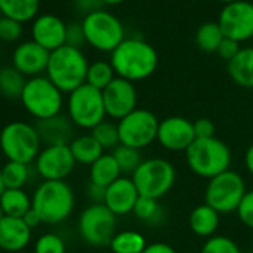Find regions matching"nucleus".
<instances>
[{
    "mask_svg": "<svg viewBox=\"0 0 253 253\" xmlns=\"http://www.w3.org/2000/svg\"><path fill=\"white\" fill-rule=\"evenodd\" d=\"M33 253H66V241L55 232H45L36 240Z\"/></svg>",
    "mask_w": 253,
    "mask_h": 253,
    "instance_id": "nucleus-36",
    "label": "nucleus"
},
{
    "mask_svg": "<svg viewBox=\"0 0 253 253\" xmlns=\"http://www.w3.org/2000/svg\"><path fill=\"white\" fill-rule=\"evenodd\" d=\"M32 240V229L23 217L5 216L0 220V250L17 253L26 250Z\"/></svg>",
    "mask_w": 253,
    "mask_h": 253,
    "instance_id": "nucleus-20",
    "label": "nucleus"
},
{
    "mask_svg": "<svg viewBox=\"0 0 253 253\" xmlns=\"http://www.w3.org/2000/svg\"><path fill=\"white\" fill-rule=\"evenodd\" d=\"M17 253H29V252H26V250H23V252H17Z\"/></svg>",
    "mask_w": 253,
    "mask_h": 253,
    "instance_id": "nucleus-52",
    "label": "nucleus"
},
{
    "mask_svg": "<svg viewBox=\"0 0 253 253\" xmlns=\"http://www.w3.org/2000/svg\"><path fill=\"white\" fill-rule=\"evenodd\" d=\"M89 63L82 49L64 45L49 55L45 76L64 94H70L81 85L86 84Z\"/></svg>",
    "mask_w": 253,
    "mask_h": 253,
    "instance_id": "nucleus-3",
    "label": "nucleus"
},
{
    "mask_svg": "<svg viewBox=\"0 0 253 253\" xmlns=\"http://www.w3.org/2000/svg\"><path fill=\"white\" fill-rule=\"evenodd\" d=\"M217 24L225 38L237 42L253 38V3L249 0H237L222 8Z\"/></svg>",
    "mask_w": 253,
    "mask_h": 253,
    "instance_id": "nucleus-13",
    "label": "nucleus"
},
{
    "mask_svg": "<svg viewBox=\"0 0 253 253\" xmlns=\"http://www.w3.org/2000/svg\"><path fill=\"white\" fill-rule=\"evenodd\" d=\"M26 76L14 66L0 69V94L9 100H20L26 86Z\"/></svg>",
    "mask_w": 253,
    "mask_h": 253,
    "instance_id": "nucleus-28",
    "label": "nucleus"
},
{
    "mask_svg": "<svg viewBox=\"0 0 253 253\" xmlns=\"http://www.w3.org/2000/svg\"><path fill=\"white\" fill-rule=\"evenodd\" d=\"M145 237L137 231H121L115 234L109 247L113 253H142L146 249Z\"/></svg>",
    "mask_w": 253,
    "mask_h": 253,
    "instance_id": "nucleus-29",
    "label": "nucleus"
},
{
    "mask_svg": "<svg viewBox=\"0 0 253 253\" xmlns=\"http://www.w3.org/2000/svg\"><path fill=\"white\" fill-rule=\"evenodd\" d=\"M23 220L26 222V225H27L30 229H33V228H36V226H39V225L42 223V219H41L39 213H38L33 207L23 216Z\"/></svg>",
    "mask_w": 253,
    "mask_h": 253,
    "instance_id": "nucleus-46",
    "label": "nucleus"
},
{
    "mask_svg": "<svg viewBox=\"0 0 253 253\" xmlns=\"http://www.w3.org/2000/svg\"><path fill=\"white\" fill-rule=\"evenodd\" d=\"M244 166H246L247 171L253 176V143L247 148V151L244 154Z\"/></svg>",
    "mask_w": 253,
    "mask_h": 253,
    "instance_id": "nucleus-47",
    "label": "nucleus"
},
{
    "mask_svg": "<svg viewBox=\"0 0 253 253\" xmlns=\"http://www.w3.org/2000/svg\"><path fill=\"white\" fill-rule=\"evenodd\" d=\"M0 206L6 216L23 217L32 209V197L24 189H5L0 197Z\"/></svg>",
    "mask_w": 253,
    "mask_h": 253,
    "instance_id": "nucleus-27",
    "label": "nucleus"
},
{
    "mask_svg": "<svg viewBox=\"0 0 253 253\" xmlns=\"http://www.w3.org/2000/svg\"><path fill=\"white\" fill-rule=\"evenodd\" d=\"M69 148L73 154L76 164H84V166H92L104 154V149L91 136V133L75 137L70 142Z\"/></svg>",
    "mask_w": 253,
    "mask_h": 253,
    "instance_id": "nucleus-26",
    "label": "nucleus"
},
{
    "mask_svg": "<svg viewBox=\"0 0 253 253\" xmlns=\"http://www.w3.org/2000/svg\"><path fill=\"white\" fill-rule=\"evenodd\" d=\"M238 219L249 228L253 229V189L247 191L237 209Z\"/></svg>",
    "mask_w": 253,
    "mask_h": 253,
    "instance_id": "nucleus-39",
    "label": "nucleus"
},
{
    "mask_svg": "<svg viewBox=\"0 0 253 253\" xmlns=\"http://www.w3.org/2000/svg\"><path fill=\"white\" fill-rule=\"evenodd\" d=\"M20 101L36 121L60 115L64 103L63 92L43 75L27 79Z\"/></svg>",
    "mask_w": 253,
    "mask_h": 253,
    "instance_id": "nucleus-6",
    "label": "nucleus"
},
{
    "mask_svg": "<svg viewBox=\"0 0 253 253\" xmlns=\"http://www.w3.org/2000/svg\"><path fill=\"white\" fill-rule=\"evenodd\" d=\"M121 170L112 154H103L92 166H89V182L107 188L121 177Z\"/></svg>",
    "mask_w": 253,
    "mask_h": 253,
    "instance_id": "nucleus-25",
    "label": "nucleus"
},
{
    "mask_svg": "<svg viewBox=\"0 0 253 253\" xmlns=\"http://www.w3.org/2000/svg\"><path fill=\"white\" fill-rule=\"evenodd\" d=\"M75 166L76 161L69 145L45 146L35 161V170L43 180H64Z\"/></svg>",
    "mask_w": 253,
    "mask_h": 253,
    "instance_id": "nucleus-14",
    "label": "nucleus"
},
{
    "mask_svg": "<svg viewBox=\"0 0 253 253\" xmlns=\"http://www.w3.org/2000/svg\"><path fill=\"white\" fill-rule=\"evenodd\" d=\"M6 186H5V182H3V177H2V170H0V197L5 192Z\"/></svg>",
    "mask_w": 253,
    "mask_h": 253,
    "instance_id": "nucleus-49",
    "label": "nucleus"
},
{
    "mask_svg": "<svg viewBox=\"0 0 253 253\" xmlns=\"http://www.w3.org/2000/svg\"><path fill=\"white\" fill-rule=\"evenodd\" d=\"M32 207L42 223L58 225L73 213L75 192L66 180H43L32 195Z\"/></svg>",
    "mask_w": 253,
    "mask_h": 253,
    "instance_id": "nucleus-2",
    "label": "nucleus"
},
{
    "mask_svg": "<svg viewBox=\"0 0 253 253\" xmlns=\"http://www.w3.org/2000/svg\"><path fill=\"white\" fill-rule=\"evenodd\" d=\"M41 0H0L2 17L15 20L21 24L35 20L39 14Z\"/></svg>",
    "mask_w": 253,
    "mask_h": 253,
    "instance_id": "nucleus-24",
    "label": "nucleus"
},
{
    "mask_svg": "<svg viewBox=\"0 0 253 253\" xmlns=\"http://www.w3.org/2000/svg\"><path fill=\"white\" fill-rule=\"evenodd\" d=\"M75 6L78 9V12L88 15V14H92L95 11H100L103 3L101 0H75Z\"/></svg>",
    "mask_w": 253,
    "mask_h": 253,
    "instance_id": "nucleus-43",
    "label": "nucleus"
},
{
    "mask_svg": "<svg viewBox=\"0 0 253 253\" xmlns=\"http://www.w3.org/2000/svg\"><path fill=\"white\" fill-rule=\"evenodd\" d=\"M133 214L146 223H157L160 220V217L163 216V210L161 206L158 204V200L155 198H149V197H139Z\"/></svg>",
    "mask_w": 253,
    "mask_h": 253,
    "instance_id": "nucleus-35",
    "label": "nucleus"
},
{
    "mask_svg": "<svg viewBox=\"0 0 253 253\" xmlns=\"http://www.w3.org/2000/svg\"><path fill=\"white\" fill-rule=\"evenodd\" d=\"M106 116L121 121L137 109V91L133 82L115 78L103 91Z\"/></svg>",
    "mask_w": 253,
    "mask_h": 253,
    "instance_id": "nucleus-15",
    "label": "nucleus"
},
{
    "mask_svg": "<svg viewBox=\"0 0 253 253\" xmlns=\"http://www.w3.org/2000/svg\"><path fill=\"white\" fill-rule=\"evenodd\" d=\"M140 197L160 200L170 192L176 182L174 166L164 158H148L131 174Z\"/></svg>",
    "mask_w": 253,
    "mask_h": 253,
    "instance_id": "nucleus-8",
    "label": "nucleus"
},
{
    "mask_svg": "<svg viewBox=\"0 0 253 253\" xmlns=\"http://www.w3.org/2000/svg\"><path fill=\"white\" fill-rule=\"evenodd\" d=\"M104 194H106V188L94 185V183L89 182V185H88V197L92 201V204H103Z\"/></svg>",
    "mask_w": 253,
    "mask_h": 253,
    "instance_id": "nucleus-44",
    "label": "nucleus"
},
{
    "mask_svg": "<svg viewBox=\"0 0 253 253\" xmlns=\"http://www.w3.org/2000/svg\"><path fill=\"white\" fill-rule=\"evenodd\" d=\"M23 36V24L6 18V17H0V41L11 43L17 42Z\"/></svg>",
    "mask_w": 253,
    "mask_h": 253,
    "instance_id": "nucleus-38",
    "label": "nucleus"
},
{
    "mask_svg": "<svg viewBox=\"0 0 253 253\" xmlns=\"http://www.w3.org/2000/svg\"><path fill=\"white\" fill-rule=\"evenodd\" d=\"M78 231L91 246H109L116 234V216L104 204H91L79 214Z\"/></svg>",
    "mask_w": 253,
    "mask_h": 253,
    "instance_id": "nucleus-12",
    "label": "nucleus"
},
{
    "mask_svg": "<svg viewBox=\"0 0 253 253\" xmlns=\"http://www.w3.org/2000/svg\"><path fill=\"white\" fill-rule=\"evenodd\" d=\"M225 39L217 21H209L198 27L195 33V43L204 52H217L219 45Z\"/></svg>",
    "mask_w": 253,
    "mask_h": 253,
    "instance_id": "nucleus-30",
    "label": "nucleus"
},
{
    "mask_svg": "<svg viewBox=\"0 0 253 253\" xmlns=\"http://www.w3.org/2000/svg\"><path fill=\"white\" fill-rule=\"evenodd\" d=\"M67 116L84 130H92L106 118L103 92L88 84L81 85L67 97Z\"/></svg>",
    "mask_w": 253,
    "mask_h": 253,
    "instance_id": "nucleus-9",
    "label": "nucleus"
},
{
    "mask_svg": "<svg viewBox=\"0 0 253 253\" xmlns=\"http://www.w3.org/2000/svg\"><path fill=\"white\" fill-rule=\"evenodd\" d=\"M228 75L238 86L253 88V46L240 49L228 63Z\"/></svg>",
    "mask_w": 253,
    "mask_h": 253,
    "instance_id": "nucleus-22",
    "label": "nucleus"
},
{
    "mask_svg": "<svg viewBox=\"0 0 253 253\" xmlns=\"http://www.w3.org/2000/svg\"><path fill=\"white\" fill-rule=\"evenodd\" d=\"M85 43H86V39H85V33H84L82 24H81V23H72V24H67V32H66V45L81 49Z\"/></svg>",
    "mask_w": 253,
    "mask_h": 253,
    "instance_id": "nucleus-40",
    "label": "nucleus"
},
{
    "mask_svg": "<svg viewBox=\"0 0 253 253\" xmlns=\"http://www.w3.org/2000/svg\"><path fill=\"white\" fill-rule=\"evenodd\" d=\"M250 41H252V46H253V38H252V39H250Z\"/></svg>",
    "mask_w": 253,
    "mask_h": 253,
    "instance_id": "nucleus-53",
    "label": "nucleus"
},
{
    "mask_svg": "<svg viewBox=\"0 0 253 253\" xmlns=\"http://www.w3.org/2000/svg\"><path fill=\"white\" fill-rule=\"evenodd\" d=\"M110 64L118 78L134 84L154 75L158 67V52L143 39L125 38V41L110 52Z\"/></svg>",
    "mask_w": 253,
    "mask_h": 253,
    "instance_id": "nucleus-1",
    "label": "nucleus"
},
{
    "mask_svg": "<svg viewBox=\"0 0 253 253\" xmlns=\"http://www.w3.org/2000/svg\"><path fill=\"white\" fill-rule=\"evenodd\" d=\"M246 192L247 189L243 177L234 170H226L209 180L204 201L219 214H226L237 211Z\"/></svg>",
    "mask_w": 253,
    "mask_h": 253,
    "instance_id": "nucleus-10",
    "label": "nucleus"
},
{
    "mask_svg": "<svg viewBox=\"0 0 253 253\" xmlns=\"http://www.w3.org/2000/svg\"><path fill=\"white\" fill-rule=\"evenodd\" d=\"M194 131L197 139H210L214 137L216 126L211 119L209 118H198L194 121Z\"/></svg>",
    "mask_w": 253,
    "mask_h": 253,
    "instance_id": "nucleus-41",
    "label": "nucleus"
},
{
    "mask_svg": "<svg viewBox=\"0 0 253 253\" xmlns=\"http://www.w3.org/2000/svg\"><path fill=\"white\" fill-rule=\"evenodd\" d=\"M160 121L148 109H136L118 122L121 145L142 151L157 140Z\"/></svg>",
    "mask_w": 253,
    "mask_h": 253,
    "instance_id": "nucleus-11",
    "label": "nucleus"
},
{
    "mask_svg": "<svg viewBox=\"0 0 253 253\" xmlns=\"http://www.w3.org/2000/svg\"><path fill=\"white\" fill-rule=\"evenodd\" d=\"M81 24L86 43L97 51L113 52L125 41V30L121 20L109 11L100 9L88 14Z\"/></svg>",
    "mask_w": 253,
    "mask_h": 253,
    "instance_id": "nucleus-7",
    "label": "nucleus"
},
{
    "mask_svg": "<svg viewBox=\"0 0 253 253\" xmlns=\"http://www.w3.org/2000/svg\"><path fill=\"white\" fill-rule=\"evenodd\" d=\"M42 145L36 125L24 121L8 122L0 131V151L8 161L32 164L41 154Z\"/></svg>",
    "mask_w": 253,
    "mask_h": 253,
    "instance_id": "nucleus-4",
    "label": "nucleus"
},
{
    "mask_svg": "<svg viewBox=\"0 0 253 253\" xmlns=\"http://www.w3.org/2000/svg\"><path fill=\"white\" fill-rule=\"evenodd\" d=\"M157 140L167 151L186 152V149L197 140L194 122L183 116H169L160 121Z\"/></svg>",
    "mask_w": 253,
    "mask_h": 253,
    "instance_id": "nucleus-16",
    "label": "nucleus"
},
{
    "mask_svg": "<svg viewBox=\"0 0 253 253\" xmlns=\"http://www.w3.org/2000/svg\"><path fill=\"white\" fill-rule=\"evenodd\" d=\"M125 0H101L103 5H107V6H115V5H121Z\"/></svg>",
    "mask_w": 253,
    "mask_h": 253,
    "instance_id": "nucleus-48",
    "label": "nucleus"
},
{
    "mask_svg": "<svg viewBox=\"0 0 253 253\" xmlns=\"http://www.w3.org/2000/svg\"><path fill=\"white\" fill-rule=\"evenodd\" d=\"M142 253H176V250L167 243H152L148 244Z\"/></svg>",
    "mask_w": 253,
    "mask_h": 253,
    "instance_id": "nucleus-45",
    "label": "nucleus"
},
{
    "mask_svg": "<svg viewBox=\"0 0 253 253\" xmlns=\"http://www.w3.org/2000/svg\"><path fill=\"white\" fill-rule=\"evenodd\" d=\"M219 226V213L206 203L197 206L189 214V228L198 237H213Z\"/></svg>",
    "mask_w": 253,
    "mask_h": 253,
    "instance_id": "nucleus-23",
    "label": "nucleus"
},
{
    "mask_svg": "<svg viewBox=\"0 0 253 253\" xmlns=\"http://www.w3.org/2000/svg\"><path fill=\"white\" fill-rule=\"evenodd\" d=\"M75 124L66 115H57L43 121H38L36 130L45 146L54 145H70L73 137Z\"/></svg>",
    "mask_w": 253,
    "mask_h": 253,
    "instance_id": "nucleus-21",
    "label": "nucleus"
},
{
    "mask_svg": "<svg viewBox=\"0 0 253 253\" xmlns=\"http://www.w3.org/2000/svg\"><path fill=\"white\" fill-rule=\"evenodd\" d=\"M91 136L100 143V146L107 151V149H115L121 145L119 140V131H118V124L115 125L113 122L109 121H103L100 122L97 126L91 130Z\"/></svg>",
    "mask_w": 253,
    "mask_h": 253,
    "instance_id": "nucleus-34",
    "label": "nucleus"
},
{
    "mask_svg": "<svg viewBox=\"0 0 253 253\" xmlns=\"http://www.w3.org/2000/svg\"><path fill=\"white\" fill-rule=\"evenodd\" d=\"M51 52L35 41H26L17 45L12 52V66L26 78H36L46 73Z\"/></svg>",
    "mask_w": 253,
    "mask_h": 253,
    "instance_id": "nucleus-17",
    "label": "nucleus"
},
{
    "mask_svg": "<svg viewBox=\"0 0 253 253\" xmlns=\"http://www.w3.org/2000/svg\"><path fill=\"white\" fill-rule=\"evenodd\" d=\"M217 2H222V3H225V5H228V3H232V2H237V0H217Z\"/></svg>",
    "mask_w": 253,
    "mask_h": 253,
    "instance_id": "nucleus-50",
    "label": "nucleus"
},
{
    "mask_svg": "<svg viewBox=\"0 0 253 253\" xmlns=\"http://www.w3.org/2000/svg\"><path fill=\"white\" fill-rule=\"evenodd\" d=\"M0 170L6 189H24L30 179V164L8 161Z\"/></svg>",
    "mask_w": 253,
    "mask_h": 253,
    "instance_id": "nucleus-31",
    "label": "nucleus"
},
{
    "mask_svg": "<svg viewBox=\"0 0 253 253\" xmlns=\"http://www.w3.org/2000/svg\"><path fill=\"white\" fill-rule=\"evenodd\" d=\"M6 214H5V211H3V209H2V206H0V220H2L3 217H5Z\"/></svg>",
    "mask_w": 253,
    "mask_h": 253,
    "instance_id": "nucleus-51",
    "label": "nucleus"
},
{
    "mask_svg": "<svg viewBox=\"0 0 253 253\" xmlns=\"http://www.w3.org/2000/svg\"><path fill=\"white\" fill-rule=\"evenodd\" d=\"M201 253H241V250L232 238L225 235H213L204 243Z\"/></svg>",
    "mask_w": 253,
    "mask_h": 253,
    "instance_id": "nucleus-37",
    "label": "nucleus"
},
{
    "mask_svg": "<svg viewBox=\"0 0 253 253\" xmlns=\"http://www.w3.org/2000/svg\"><path fill=\"white\" fill-rule=\"evenodd\" d=\"M139 191L130 177H119L106 188L103 204L115 214L125 216L133 213L134 206L139 200Z\"/></svg>",
    "mask_w": 253,
    "mask_h": 253,
    "instance_id": "nucleus-19",
    "label": "nucleus"
},
{
    "mask_svg": "<svg viewBox=\"0 0 253 253\" xmlns=\"http://www.w3.org/2000/svg\"><path fill=\"white\" fill-rule=\"evenodd\" d=\"M67 24L54 14L38 15L32 24V41L52 52L66 45Z\"/></svg>",
    "mask_w": 253,
    "mask_h": 253,
    "instance_id": "nucleus-18",
    "label": "nucleus"
},
{
    "mask_svg": "<svg viewBox=\"0 0 253 253\" xmlns=\"http://www.w3.org/2000/svg\"><path fill=\"white\" fill-rule=\"evenodd\" d=\"M186 164L192 173L204 179H213L214 176L229 170L232 155L228 145L217 137L197 139L186 149Z\"/></svg>",
    "mask_w": 253,
    "mask_h": 253,
    "instance_id": "nucleus-5",
    "label": "nucleus"
},
{
    "mask_svg": "<svg viewBox=\"0 0 253 253\" xmlns=\"http://www.w3.org/2000/svg\"><path fill=\"white\" fill-rule=\"evenodd\" d=\"M112 155H113L115 161L118 163L121 173H124V174H133L140 167V164L145 161L142 158V154L139 149L125 146V145H119L118 148H115L112 151Z\"/></svg>",
    "mask_w": 253,
    "mask_h": 253,
    "instance_id": "nucleus-33",
    "label": "nucleus"
},
{
    "mask_svg": "<svg viewBox=\"0 0 253 253\" xmlns=\"http://www.w3.org/2000/svg\"><path fill=\"white\" fill-rule=\"evenodd\" d=\"M240 42L234 41V39H229V38H225L222 41V43L219 45L217 48V55L225 60L226 63H229L238 52H240Z\"/></svg>",
    "mask_w": 253,
    "mask_h": 253,
    "instance_id": "nucleus-42",
    "label": "nucleus"
},
{
    "mask_svg": "<svg viewBox=\"0 0 253 253\" xmlns=\"http://www.w3.org/2000/svg\"><path fill=\"white\" fill-rule=\"evenodd\" d=\"M116 78V73L110 64V61H94L89 64L88 67V73H86V84L103 91L113 79Z\"/></svg>",
    "mask_w": 253,
    "mask_h": 253,
    "instance_id": "nucleus-32",
    "label": "nucleus"
}]
</instances>
